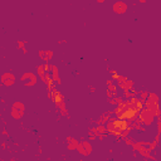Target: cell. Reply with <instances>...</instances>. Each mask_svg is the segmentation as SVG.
<instances>
[{"label": "cell", "instance_id": "6da1fadb", "mask_svg": "<svg viewBox=\"0 0 161 161\" xmlns=\"http://www.w3.org/2000/svg\"><path fill=\"white\" fill-rule=\"evenodd\" d=\"M24 112H25V106L23 102H14L13 106H11V111H10V114L13 118L15 119H20L23 116H24Z\"/></svg>", "mask_w": 161, "mask_h": 161}, {"label": "cell", "instance_id": "7a4b0ae2", "mask_svg": "<svg viewBox=\"0 0 161 161\" xmlns=\"http://www.w3.org/2000/svg\"><path fill=\"white\" fill-rule=\"evenodd\" d=\"M155 117H156V114L150 108H146V109L141 111V113H140V122L145 126H150L153 122Z\"/></svg>", "mask_w": 161, "mask_h": 161}, {"label": "cell", "instance_id": "3957f363", "mask_svg": "<svg viewBox=\"0 0 161 161\" xmlns=\"http://www.w3.org/2000/svg\"><path fill=\"white\" fill-rule=\"evenodd\" d=\"M20 80H21L26 87H33V86L36 84L38 78H36V75H35L34 73H31V72H26V73H24V74L20 77Z\"/></svg>", "mask_w": 161, "mask_h": 161}, {"label": "cell", "instance_id": "277c9868", "mask_svg": "<svg viewBox=\"0 0 161 161\" xmlns=\"http://www.w3.org/2000/svg\"><path fill=\"white\" fill-rule=\"evenodd\" d=\"M77 151L82 155V156H88L91 155L92 152V146L88 141H82L80 143H78V147H77Z\"/></svg>", "mask_w": 161, "mask_h": 161}, {"label": "cell", "instance_id": "5b68a950", "mask_svg": "<svg viewBox=\"0 0 161 161\" xmlns=\"http://www.w3.org/2000/svg\"><path fill=\"white\" fill-rule=\"evenodd\" d=\"M0 80H1V84L6 86V87H10V86H13V84L15 83L16 78H15V75H14L13 73H10V72H6V73H4V74L1 75Z\"/></svg>", "mask_w": 161, "mask_h": 161}, {"label": "cell", "instance_id": "8992f818", "mask_svg": "<svg viewBox=\"0 0 161 161\" xmlns=\"http://www.w3.org/2000/svg\"><path fill=\"white\" fill-rule=\"evenodd\" d=\"M112 10L116 13V14H125L127 10H128V5L125 3V1H122V0H119V1H116L114 4H113V6H112Z\"/></svg>", "mask_w": 161, "mask_h": 161}, {"label": "cell", "instance_id": "52a82bcc", "mask_svg": "<svg viewBox=\"0 0 161 161\" xmlns=\"http://www.w3.org/2000/svg\"><path fill=\"white\" fill-rule=\"evenodd\" d=\"M117 80H118V84H119V87L125 91V92H128L132 87H133V83H132V80H130L128 78H126V77H122V75H119L118 78H117Z\"/></svg>", "mask_w": 161, "mask_h": 161}, {"label": "cell", "instance_id": "ba28073f", "mask_svg": "<svg viewBox=\"0 0 161 161\" xmlns=\"http://www.w3.org/2000/svg\"><path fill=\"white\" fill-rule=\"evenodd\" d=\"M38 54L42 58V60H44V62H49L53 58V52L52 50H40Z\"/></svg>", "mask_w": 161, "mask_h": 161}, {"label": "cell", "instance_id": "9c48e42d", "mask_svg": "<svg viewBox=\"0 0 161 161\" xmlns=\"http://www.w3.org/2000/svg\"><path fill=\"white\" fill-rule=\"evenodd\" d=\"M78 143H79V142H78L75 138H73V137H68V138H67V147H68V150H70V151L77 150Z\"/></svg>", "mask_w": 161, "mask_h": 161}, {"label": "cell", "instance_id": "30bf717a", "mask_svg": "<svg viewBox=\"0 0 161 161\" xmlns=\"http://www.w3.org/2000/svg\"><path fill=\"white\" fill-rule=\"evenodd\" d=\"M25 44H26V43H25L24 40H19V42H18V48H19V49H21V50H23V53H26Z\"/></svg>", "mask_w": 161, "mask_h": 161}, {"label": "cell", "instance_id": "8fae6325", "mask_svg": "<svg viewBox=\"0 0 161 161\" xmlns=\"http://www.w3.org/2000/svg\"><path fill=\"white\" fill-rule=\"evenodd\" d=\"M118 77H119V75H118V74H117L114 70H112V78H113V79H117Z\"/></svg>", "mask_w": 161, "mask_h": 161}, {"label": "cell", "instance_id": "7c38bea8", "mask_svg": "<svg viewBox=\"0 0 161 161\" xmlns=\"http://www.w3.org/2000/svg\"><path fill=\"white\" fill-rule=\"evenodd\" d=\"M97 1H98V3H104L106 0H97Z\"/></svg>", "mask_w": 161, "mask_h": 161}, {"label": "cell", "instance_id": "4fadbf2b", "mask_svg": "<svg viewBox=\"0 0 161 161\" xmlns=\"http://www.w3.org/2000/svg\"><path fill=\"white\" fill-rule=\"evenodd\" d=\"M138 1H140V3H146L147 0H138Z\"/></svg>", "mask_w": 161, "mask_h": 161}]
</instances>
